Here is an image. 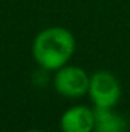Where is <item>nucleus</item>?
I'll return each mask as SVG.
<instances>
[{
	"label": "nucleus",
	"mask_w": 130,
	"mask_h": 132,
	"mask_svg": "<svg viewBox=\"0 0 130 132\" xmlns=\"http://www.w3.org/2000/svg\"><path fill=\"white\" fill-rule=\"evenodd\" d=\"M95 128V111L77 104L66 109L60 118L61 132H94Z\"/></svg>",
	"instance_id": "nucleus-4"
},
{
	"label": "nucleus",
	"mask_w": 130,
	"mask_h": 132,
	"mask_svg": "<svg viewBox=\"0 0 130 132\" xmlns=\"http://www.w3.org/2000/svg\"><path fill=\"white\" fill-rule=\"evenodd\" d=\"M90 75L80 66L66 65L55 71L54 88L66 98H78L89 92Z\"/></svg>",
	"instance_id": "nucleus-3"
},
{
	"label": "nucleus",
	"mask_w": 130,
	"mask_h": 132,
	"mask_svg": "<svg viewBox=\"0 0 130 132\" xmlns=\"http://www.w3.org/2000/svg\"><path fill=\"white\" fill-rule=\"evenodd\" d=\"M89 97L95 108H115L121 98V85L109 71H97L90 75Z\"/></svg>",
	"instance_id": "nucleus-2"
},
{
	"label": "nucleus",
	"mask_w": 130,
	"mask_h": 132,
	"mask_svg": "<svg viewBox=\"0 0 130 132\" xmlns=\"http://www.w3.org/2000/svg\"><path fill=\"white\" fill-rule=\"evenodd\" d=\"M94 132H129L127 121L113 108H95Z\"/></svg>",
	"instance_id": "nucleus-5"
},
{
	"label": "nucleus",
	"mask_w": 130,
	"mask_h": 132,
	"mask_svg": "<svg viewBox=\"0 0 130 132\" xmlns=\"http://www.w3.org/2000/svg\"><path fill=\"white\" fill-rule=\"evenodd\" d=\"M28 132H43V131H40V129H31V131H28Z\"/></svg>",
	"instance_id": "nucleus-6"
},
{
	"label": "nucleus",
	"mask_w": 130,
	"mask_h": 132,
	"mask_svg": "<svg viewBox=\"0 0 130 132\" xmlns=\"http://www.w3.org/2000/svg\"><path fill=\"white\" fill-rule=\"evenodd\" d=\"M75 52V37L63 26H51L35 35L32 57L46 71H57L69 63Z\"/></svg>",
	"instance_id": "nucleus-1"
}]
</instances>
